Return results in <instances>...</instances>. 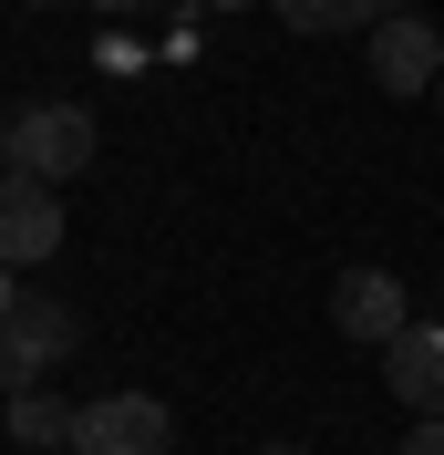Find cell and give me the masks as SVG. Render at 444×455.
<instances>
[{
	"instance_id": "obj_1",
	"label": "cell",
	"mask_w": 444,
	"mask_h": 455,
	"mask_svg": "<svg viewBox=\"0 0 444 455\" xmlns=\"http://www.w3.org/2000/svg\"><path fill=\"white\" fill-rule=\"evenodd\" d=\"M73 455H176V414L155 394H93L73 403Z\"/></svg>"
},
{
	"instance_id": "obj_2",
	"label": "cell",
	"mask_w": 444,
	"mask_h": 455,
	"mask_svg": "<svg viewBox=\"0 0 444 455\" xmlns=\"http://www.w3.org/2000/svg\"><path fill=\"white\" fill-rule=\"evenodd\" d=\"M93 166V114L83 104H31L11 114V176H42V187H62V176Z\"/></svg>"
},
{
	"instance_id": "obj_3",
	"label": "cell",
	"mask_w": 444,
	"mask_h": 455,
	"mask_svg": "<svg viewBox=\"0 0 444 455\" xmlns=\"http://www.w3.org/2000/svg\"><path fill=\"white\" fill-rule=\"evenodd\" d=\"M331 331H341V341H372V352H392V341L414 331L403 280H392V269H341V280H331Z\"/></svg>"
},
{
	"instance_id": "obj_4",
	"label": "cell",
	"mask_w": 444,
	"mask_h": 455,
	"mask_svg": "<svg viewBox=\"0 0 444 455\" xmlns=\"http://www.w3.org/2000/svg\"><path fill=\"white\" fill-rule=\"evenodd\" d=\"M372 84H383V93L444 84V31L424 21V11H383V21H372Z\"/></svg>"
},
{
	"instance_id": "obj_5",
	"label": "cell",
	"mask_w": 444,
	"mask_h": 455,
	"mask_svg": "<svg viewBox=\"0 0 444 455\" xmlns=\"http://www.w3.org/2000/svg\"><path fill=\"white\" fill-rule=\"evenodd\" d=\"M62 249V197L42 176H0V269H42Z\"/></svg>"
},
{
	"instance_id": "obj_6",
	"label": "cell",
	"mask_w": 444,
	"mask_h": 455,
	"mask_svg": "<svg viewBox=\"0 0 444 455\" xmlns=\"http://www.w3.org/2000/svg\"><path fill=\"white\" fill-rule=\"evenodd\" d=\"M383 383L414 403V425H434V414H444V321H414V331L392 341V352H383Z\"/></svg>"
},
{
	"instance_id": "obj_7",
	"label": "cell",
	"mask_w": 444,
	"mask_h": 455,
	"mask_svg": "<svg viewBox=\"0 0 444 455\" xmlns=\"http://www.w3.org/2000/svg\"><path fill=\"white\" fill-rule=\"evenodd\" d=\"M0 341H11V363H21V383H42V372H52L62 352H73V341H83V321L62 311V300H21Z\"/></svg>"
},
{
	"instance_id": "obj_8",
	"label": "cell",
	"mask_w": 444,
	"mask_h": 455,
	"mask_svg": "<svg viewBox=\"0 0 444 455\" xmlns=\"http://www.w3.org/2000/svg\"><path fill=\"white\" fill-rule=\"evenodd\" d=\"M11 403V445L21 455H73V403H52L42 383H21V394H0Z\"/></svg>"
},
{
	"instance_id": "obj_9",
	"label": "cell",
	"mask_w": 444,
	"mask_h": 455,
	"mask_svg": "<svg viewBox=\"0 0 444 455\" xmlns=\"http://www.w3.org/2000/svg\"><path fill=\"white\" fill-rule=\"evenodd\" d=\"M383 11H403V0H279L289 31H361V21H383Z\"/></svg>"
},
{
	"instance_id": "obj_10",
	"label": "cell",
	"mask_w": 444,
	"mask_h": 455,
	"mask_svg": "<svg viewBox=\"0 0 444 455\" xmlns=\"http://www.w3.org/2000/svg\"><path fill=\"white\" fill-rule=\"evenodd\" d=\"M392 455H444V414H434V425H414V435H403Z\"/></svg>"
},
{
	"instance_id": "obj_11",
	"label": "cell",
	"mask_w": 444,
	"mask_h": 455,
	"mask_svg": "<svg viewBox=\"0 0 444 455\" xmlns=\"http://www.w3.org/2000/svg\"><path fill=\"white\" fill-rule=\"evenodd\" d=\"M11 311H21V280H11V269H0V331H11Z\"/></svg>"
},
{
	"instance_id": "obj_12",
	"label": "cell",
	"mask_w": 444,
	"mask_h": 455,
	"mask_svg": "<svg viewBox=\"0 0 444 455\" xmlns=\"http://www.w3.org/2000/svg\"><path fill=\"white\" fill-rule=\"evenodd\" d=\"M0 394H21V363H11V341H0Z\"/></svg>"
},
{
	"instance_id": "obj_13",
	"label": "cell",
	"mask_w": 444,
	"mask_h": 455,
	"mask_svg": "<svg viewBox=\"0 0 444 455\" xmlns=\"http://www.w3.org/2000/svg\"><path fill=\"white\" fill-rule=\"evenodd\" d=\"M93 11H114V21H124V11H155V0H93Z\"/></svg>"
},
{
	"instance_id": "obj_14",
	"label": "cell",
	"mask_w": 444,
	"mask_h": 455,
	"mask_svg": "<svg viewBox=\"0 0 444 455\" xmlns=\"http://www.w3.org/2000/svg\"><path fill=\"white\" fill-rule=\"evenodd\" d=\"M258 455H310V445H289V435H279V445H258Z\"/></svg>"
},
{
	"instance_id": "obj_15",
	"label": "cell",
	"mask_w": 444,
	"mask_h": 455,
	"mask_svg": "<svg viewBox=\"0 0 444 455\" xmlns=\"http://www.w3.org/2000/svg\"><path fill=\"white\" fill-rule=\"evenodd\" d=\"M0 176H11V124H0Z\"/></svg>"
},
{
	"instance_id": "obj_16",
	"label": "cell",
	"mask_w": 444,
	"mask_h": 455,
	"mask_svg": "<svg viewBox=\"0 0 444 455\" xmlns=\"http://www.w3.org/2000/svg\"><path fill=\"white\" fill-rule=\"evenodd\" d=\"M207 11H258V0H207Z\"/></svg>"
}]
</instances>
